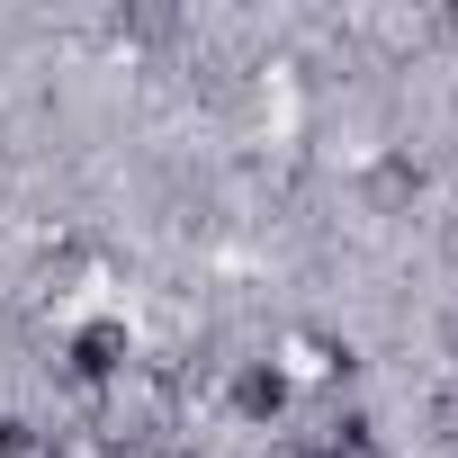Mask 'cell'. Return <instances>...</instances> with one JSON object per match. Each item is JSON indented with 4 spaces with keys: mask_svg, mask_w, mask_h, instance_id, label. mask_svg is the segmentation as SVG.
Here are the masks:
<instances>
[{
    "mask_svg": "<svg viewBox=\"0 0 458 458\" xmlns=\"http://www.w3.org/2000/svg\"><path fill=\"white\" fill-rule=\"evenodd\" d=\"M64 360H72V377H81V386H108V377L126 369V324H108V315H99V324H81V333L64 342Z\"/></svg>",
    "mask_w": 458,
    "mask_h": 458,
    "instance_id": "1",
    "label": "cell"
},
{
    "mask_svg": "<svg viewBox=\"0 0 458 458\" xmlns=\"http://www.w3.org/2000/svg\"><path fill=\"white\" fill-rule=\"evenodd\" d=\"M234 413H243V422H270V413H288V369H279V360H252V369L234 377Z\"/></svg>",
    "mask_w": 458,
    "mask_h": 458,
    "instance_id": "2",
    "label": "cell"
},
{
    "mask_svg": "<svg viewBox=\"0 0 458 458\" xmlns=\"http://www.w3.org/2000/svg\"><path fill=\"white\" fill-rule=\"evenodd\" d=\"M28 449H37V431H28V422H0V458H28Z\"/></svg>",
    "mask_w": 458,
    "mask_h": 458,
    "instance_id": "3",
    "label": "cell"
},
{
    "mask_svg": "<svg viewBox=\"0 0 458 458\" xmlns=\"http://www.w3.org/2000/svg\"><path fill=\"white\" fill-rule=\"evenodd\" d=\"M297 458H342V449H297Z\"/></svg>",
    "mask_w": 458,
    "mask_h": 458,
    "instance_id": "4",
    "label": "cell"
}]
</instances>
